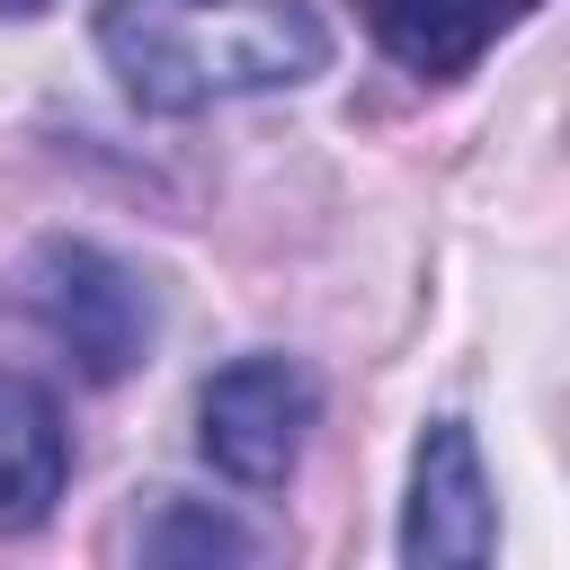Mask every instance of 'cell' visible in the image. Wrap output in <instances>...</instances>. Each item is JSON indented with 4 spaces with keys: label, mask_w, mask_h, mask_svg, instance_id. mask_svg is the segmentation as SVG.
<instances>
[{
    "label": "cell",
    "mask_w": 570,
    "mask_h": 570,
    "mask_svg": "<svg viewBox=\"0 0 570 570\" xmlns=\"http://www.w3.org/2000/svg\"><path fill=\"white\" fill-rule=\"evenodd\" d=\"M98 62L142 116H205L312 89L330 71V18L312 0H98Z\"/></svg>",
    "instance_id": "obj_1"
},
{
    "label": "cell",
    "mask_w": 570,
    "mask_h": 570,
    "mask_svg": "<svg viewBox=\"0 0 570 570\" xmlns=\"http://www.w3.org/2000/svg\"><path fill=\"white\" fill-rule=\"evenodd\" d=\"M9 294H18V312L71 356V374L80 383H125L142 356H151V338H160V303H151V285H142V267H125L116 249H98V240H36L27 258H18V276H9Z\"/></svg>",
    "instance_id": "obj_2"
},
{
    "label": "cell",
    "mask_w": 570,
    "mask_h": 570,
    "mask_svg": "<svg viewBox=\"0 0 570 570\" xmlns=\"http://www.w3.org/2000/svg\"><path fill=\"white\" fill-rule=\"evenodd\" d=\"M312 428H321V383H312L303 356H276V347L232 356L196 392V445L240 490H285L303 445H312Z\"/></svg>",
    "instance_id": "obj_3"
},
{
    "label": "cell",
    "mask_w": 570,
    "mask_h": 570,
    "mask_svg": "<svg viewBox=\"0 0 570 570\" xmlns=\"http://www.w3.org/2000/svg\"><path fill=\"white\" fill-rule=\"evenodd\" d=\"M499 552V499L481 472V445L463 419H428L419 463H410V517H401V561L410 570H463Z\"/></svg>",
    "instance_id": "obj_4"
},
{
    "label": "cell",
    "mask_w": 570,
    "mask_h": 570,
    "mask_svg": "<svg viewBox=\"0 0 570 570\" xmlns=\"http://www.w3.org/2000/svg\"><path fill=\"white\" fill-rule=\"evenodd\" d=\"M543 0H365L374 45L410 71V80H463L481 71V53L499 36H517Z\"/></svg>",
    "instance_id": "obj_5"
},
{
    "label": "cell",
    "mask_w": 570,
    "mask_h": 570,
    "mask_svg": "<svg viewBox=\"0 0 570 570\" xmlns=\"http://www.w3.org/2000/svg\"><path fill=\"white\" fill-rule=\"evenodd\" d=\"M71 481V428L53 383L0 365V534H36Z\"/></svg>",
    "instance_id": "obj_6"
},
{
    "label": "cell",
    "mask_w": 570,
    "mask_h": 570,
    "mask_svg": "<svg viewBox=\"0 0 570 570\" xmlns=\"http://www.w3.org/2000/svg\"><path fill=\"white\" fill-rule=\"evenodd\" d=\"M134 552H142V561H249V552H258V534H249V525H232L223 508H196V499L160 490V508L134 525Z\"/></svg>",
    "instance_id": "obj_7"
},
{
    "label": "cell",
    "mask_w": 570,
    "mask_h": 570,
    "mask_svg": "<svg viewBox=\"0 0 570 570\" xmlns=\"http://www.w3.org/2000/svg\"><path fill=\"white\" fill-rule=\"evenodd\" d=\"M0 9H9V18H36V9H53V0H0Z\"/></svg>",
    "instance_id": "obj_8"
}]
</instances>
